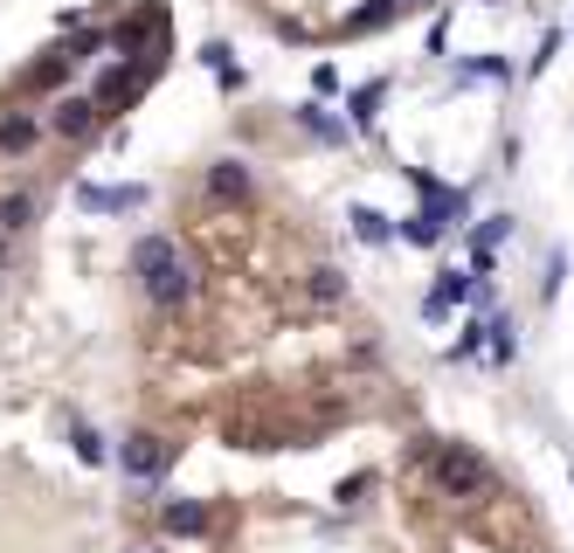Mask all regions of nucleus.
<instances>
[{"mask_svg": "<svg viewBox=\"0 0 574 553\" xmlns=\"http://www.w3.org/2000/svg\"><path fill=\"white\" fill-rule=\"evenodd\" d=\"M304 131H312V139H325V146H347L353 125H339L333 111H319V104H304Z\"/></svg>", "mask_w": 574, "mask_h": 553, "instance_id": "dca6fc26", "label": "nucleus"}, {"mask_svg": "<svg viewBox=\"0 0 574 553\" xmlns=\"http://www.w3.org/2000/svg\"><path fill=\"white\" fill-rule=\"evenodd\" d=\"M76 201H84L90 215H132V208H146V187H98V180H84Z\"/></svg>", "mask_w": 574, "mask_h": 553, "instance_id": "6e6552de", "label": "nucleus"}, {"mask_svg": "<svg viewBox=\"0 0 574 553\" xmlns=\"http://www.w3.org/2000/svg\"><path fill=\"white\" fill-rule=\"evenodd\" d=\"M201 63H215L228 90H236V84H242V70H236V55H228V42H208V49H201Z\"/></svg>", "mask_w": 574, "mask_h": 553, "instance_id": "f3484780", "label": "nucleus"}, {"mask_svg": "<svg viewBox=\"0 0 574 553\" xmlns=\"http://www.w3.org/2000/svg\"><path fill=\"white\" fill-rule=\"evenodd\" d=\"M423 464H429V491L444 505H471V499L491 491V464H485V450H471V443H444V450H429Z\"/></svg>", "mask_w": 574, "mask_h": 553, "instance_id": "f03ea898", "label": "nucleus"}, {"mask_svg": "<svg viewBox=\"0 0 574 553\" xmlns=\"http://www.w3.org/2000/svg\"><path fill=\"white\" fill-rule=\"evenodd\" d=\"M201 194H208V201H228V208H242V201L257 194V180H250V166H242V160H215V166L201 174Z\"/></svg>", "mask_w": 574, "mask_h": 553, "instance_id": "423d86ee", "label": "nucleus"}, {"mask_svg": "<svg viewBox=\"0 0 574 553\" xmlns=\"http://www.w3.org/2000/svg\"><path fill=\"white\" fill-rule=\"evenodd\" d=\"M132 277H139V298L152 312H180V304L201 291L195 256H187L174 236H139L132 242Z\"/></svg>", "mask_w": 574, "mask_h": 553, "instance_id": "f257e3e1", "label": "nucleus"}, {"mask_svg": "<svg viewBox=\"0 0 574 553\" xmlns=\"http://www.w3.org/2000/svg\"><path fill=\"white\" fill-rule=\"evenodd\" d=\"M111 118V111L98 104V98H63V104H55L49 111V125H55V139H70V146H84L90 139V131H98Z\"/></svg>", "mask_w": 574, "mask_h": 553, "instance_id": "20e7f679", "label": "nucleus"}, {"mask_svg": "<svg viewBox=\"0 0 574 553\" xmlns=\"http://www.w3.org/2000/svg\"><path fill=\"white\" fill-rule=\"evenodd\" d=\"M118 464H125V470H132V478H139V485H152V478H160L166 464H174V450H166V443H160V436H152V429H139V436H125Z\"/></svg>", "mask_w": 574, "mask_h": 553, "instance_id": "39448f33", "label": "nucleus"}, {"mask_svg": "<svg viewBox=\"0 0 574 553\" xmlns=\"http://www.w3.org/2000/svg\"><path fill=\"white\" fill-rule=\"evenodd\" d=\"M70 70H76V63H70V49L55 42V49H42V55L28 63V76H22V84H28V90H55V84H63Z\"/></svg>", "mask_w": 574, "mask_h": 553, "instance_id": "1a4fd4ad", "label": "nucleus"}, {"mask_svg": "<svg viewBox=\"0 0 574 553\" xmlns=\"http://www.w3.org/2000/svg\"><path fill=\"white\" fill-rule=\"evenodd\" d=\"M28 222H35V194H28V187H14V194L0 201V236H22Z\"/></svg>", "mask_w": 574, "mask_h": 553, "instance_id": "f8f14e48", "label": "nucleus"}, {"mask_svg": "<svg viewBox=\"0 0 574 553\" xmlns=\"http://www.w3.org/2000/svg\"><path fill=\"white\" fill-rule=\"evenodd\" d=\"M42 131H55L35 104H8L0 111V160H28V152H42Z\"/></svg>", "mask_w": 574, "mask_h": 553, "instance_id": "7ed1b4c3", "label": "nucleus"}, {"mask_svg": "<svg viewBox=\"0 0 574 553\" xmlns=\"http://www.w3.org/2000/svg\"><path fill=\"white\" fill-rule=\"evenodd\" d=\"M367 485H374V470H353V478H347V485H339V491H333V499H339V505H353V499H360V491H367Z\"/></svg>", "mask_w": 574, "mask_h": 553, "instance_id": "6ab92c4d", "label": "nucleus"}, {"mask_svg": "<svg viewBox=\"0 0 574 553\" xmlns=\"http://www.w3.org/2000/svg\"><path fill=\"white\" fill-rule=\"evenodd\" d=\"M380 98H388V84H360V90H347V118H353V131H374V111H380Z\"/></svg>", "mask_w": 574, "mask_h": 553, "instance_id": "9d476101", "label": "nucleus"}, {"mask_svg": "<svg viewBox=\"0 0 574 553\" xmlns=\"http://www.w3.org/2000/svg\"><path fill=\"white\" fill-rule=\"evenodd\" d=\"M401 14V0H374V8H353L347 14V35H367V28H388Z\"/></svg>", "mask_w": 574, "mask_h": 553, "instance_id": "2eb2a0df", "label": "nucleus"}, {"mask_svg": "<svg viewBox=\"0 0 574 553\" xmlns=\"http://www.w3.org/2000/svg\"><path fill=\"white\" fill-rule=\"evenodd\" d=\"M208 526H215V519H208L201 499H166L160 505V532H166V540H208Z\"/></svg>", "mask_w": 574, "mask_h": 553, "instance_id": "0eeeda50", "label": "nucleus"}, {"mask_svg": "<svg viewBox=\"0 0 574 553\" xmlns=\"http://www.w3.org/2000/svg\"><path fill=\"white\" fill-rule=\"evenodd\" d=\"M70 450H76V464H104V456H111V443L90 423H70Z\"/></svg>", "mask_w": 574, "mask_h": 553, "instance_id": "4468645a", "label": "nucleus"}, {"mask_svg": "<svg viewBox=\"0 0 574 553\" xmlns=\"http://www.w3.org/2000/svg\"><path fill=\"white\" fill-rule=\"evenodd\" d=\"M553 49H561V28H547V35H540V49H533V63H526V70H533V76H540V70L553 63Z\"/></svg>", "mask_w": 574, "mask_h": 553, "instance_id": "a211bd4d", "label": "nucleus"}, {"mask_svg": "<svg viewBox=\"0 0 574 553\" xmlns=\"http://www.w3.org/2000/svg\"><path fill=\"white\" fill-rule=\"evenodd\" d=\"M401 8H436V0H401Z\"/></svg>", "mask_w": 574, "mask_h": 553, "instance_id": "412c9836", "label": "nucleus"}, {"mask_svg": "<svg viewBox=\"0 0 574 553\" xmlns=\"http://www.w3.org/2000/svg\"><path fill=\"white\" fill-rule=\"evenodd\" d=\"M304 291H312L319 304H339V298H347V271H339V263H319V271L304 277Z\"/></svg>", "mask_w": 574, "mask_h": 553, "instance_id": "ddd939ff", "label": "nucleus"}, {"mask_svg": "<svg viewBox=\"0 0 574 553\" xmlns=\"http://www.w3.org/2000/svg\"><path fill=\"white\" fill-rule=\"evenodd\" d=\"M347 222H353V236H360V242H374V250H380V242H395V236H401V228H395L388 215H380V208H367V201H360Z\"/></svg>", "mask_w": 574, "mask_h": 553, "instance_id": "9b49d317", "label": "nucleus"}, {"mask_svg": "<svg viewBox=\"0 0 574 553\" xmlns=\"http://www.w3.org/2000/svg\"><path fill=\"white\" fill-rule=\"evenodd\" d=\"M464 76H491V84H499L506 63H499V55H485V63H464Z\"/></svg>", "mask_w": 574, "mask_h": 553, "instance_id": "aec40b11", "label": "nucleus"}]
</instances>
